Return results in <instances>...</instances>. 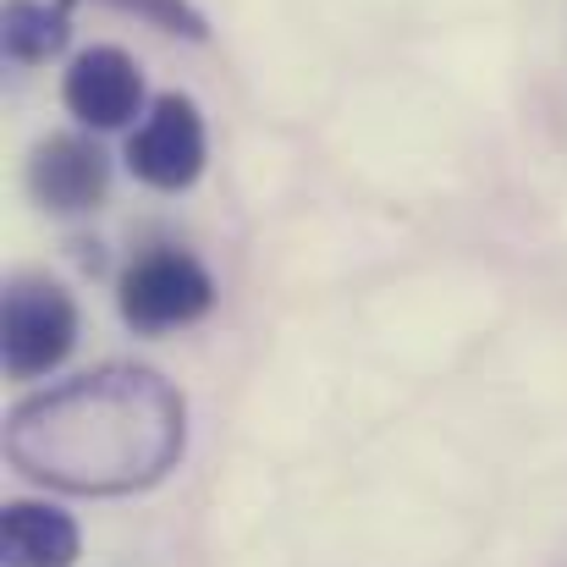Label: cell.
<instances>
[{"instance_id": "1", "label": "cell", "mask_w": 567, "mask_h": 567, "mask_svg": "<svg viewBox=\"0 0 567 567\" xmlns=\"http://www.w3.org/2000/svg\"><path fill=\"white\" fill-rule=\"evenodd\" d=\"M188 446V402L161 370L105 364L11 408L6 457L72 496H133L161 485Z\"/></svg>"}, {"instance_id": "2", "label": "cell", "mask_w": 567, "mask_h": 567, "mask_svg": "<svg viewBox=\"0 0 567 567\" xmlns=\"http://www.w3.org/2000/svg\"><path fill=\"white\" fill-rule=\"evenodd\" d=\"M122 320L144 337H161V331H177V326H193L215 309V281L209 270L177 254V248H161V254H144L127 276H122Z\"/></svg>"}, {"instance_id": "3", "label": "cell", "mask_w": 567, "mask_h": 567, "mask_svg": "<svg viewBox=\"0 0 567 567\" xmlns=\"http://www.w3.org/2000/svg\"><path fill=\"white\" fill-rule=\"evenodd\" d=\"M0 331H6V370L11 375H50L78 348V303L44 276H17L6 287V326Z\"/></svg>"}, {"instance_id": "4", "label": "cell", "mask_w": 567, "mask_h": 567, "mask_svg": "<svg viewBox=\"0 0 567 567\" xmlns=\"http://www.w3.org/2000/svg\"><path fill=\"white\" fill-rule=\"evenodd\" d=\"M127 166L138 183L161 193H183L198 183L204 172V122H198V105L183 94H166L150 105L144 127L127 138Z\"/></svg>"}, {"instance_id": "5", "label": "cell", "mask_w": 567, "mask_h": 567, "mask_svg": "<svg viewBox=\"0 0 567 567\" xmlns=\"http://www.w3.org/2000/svg\"><path fill=\"white\" fill-rule=\"evenodd\" d=\"M61 100H66V111H72L83 127L111 133V127H127V122L138 116V105H144V72H138V61H133L127 50L94 44V50H83V55L66 66Z\"/></svg>"}, {"instance_id": "6", "label": "cell", "mask_w": 567, "mask_h": 567, "mask_svg": "<svg viewBox=\"0 0 567 567\" xmlns=\"http://www.w3.org/2000/svg\"><path fill=\"white\" fill-rule=\"evenodd\" d=\"M111 188V161L100 155V144L89 138H44L28 161V193L50 209V215H83L100 209V198Z\"/></svg>"}, {"instance_id": "7", "label": "cell", "mask_w": 567, "mask_h": 567, "mask_svg": "<svg viewBox=\"0 0 567 567\" xmlns=\"http://www.w3.org/2000/svg\"><path fill=\"white\" fill-rule=\"evenodd\" d=\"M78 524L44 502H6L0 518V563L6 567H72L78 563Z\"/></svg>"}, {"instance_id": "8", "label": "cell", "mask_w": 567, "mask_h": 567, "mask_svg": "<svg viewBox=\"0 0 567 567\" xmlns=\"http://www.w3.org/2000/svg\"><path fill=\"white\" fill-rule=\"evenodd\" d=\"M0 39H6V55L22 66L61 55L72 39V0H6Z\"/></svg>"}, {"instance_id": "9", "label": "cell", "mask_w": 567, "mask_h": 567, "mask_svg": "<svg viewBox=\"0 0 567 567\" xmlns=\"http://www.w3.org/2000/svg\"><path fill=\"white\" fill-rule=\"evenodd\" d=\"M100 6L127 11V17H144L161 33H183V39H204L209 33V22H204V11L193 0H100Z\"/></svg>"}]
</instances>
